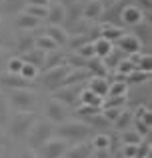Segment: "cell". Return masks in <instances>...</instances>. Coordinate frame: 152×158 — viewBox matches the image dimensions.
Here are the masks:
<instances>
[{"label":"cell","instance_id":"cell-37","mask_svg":"<svg viewBox=\"0 0 152 158\" xmlns=\"http://www.w3.org/2000/svg\"><path fill=\"white\" fill-rule=\"evenodd\" d=\"M122 58H126V54H124V52H120L118 48H112V52H110L106 58H102V62H104L106 68H116V64L122 60Z\"/></svg>","mask_w":152,"mask_h":158},{"label":"cell","instance_id":"cell-50","mask_svg":"<svg viewBox=\"0 0 152 158\" xmlns=\"http://www.w3.org/2000/svg\"><path fill=\"white\" fill-rule=\"evenodd\" d=\"M18 158H38V156H36V152L32 150V148H26V150H22L18 154Z\"/></svg>","mask_w":152,"mask_h":158},{"label":"cell","instance_id":"cell-54","mask_svg":"<svg viewBox=\"0 0 152 158\" xmlns=\"http://www.w3.org/2000/svg\"><path fill=\"white\" fill-rule=\"evenodd\" d=\"M4 144H6V136H4V134H2V132H0V148H2V146H4Z\"/></svg>","mask_w":152,"mask_h":158},{"label":"cell","instance_id":"cell-2","mask_svg":"<svg viewBox=\"0 0 152 158\" xmlns=\"http://www.w3.org/2000/svg\"><path fill=\"white\" fill-rule=\"evenodd\" d=\"M36 112H32V110H20V112H16L14 116H12L10 120H8V134L12 136L14 140H22V138H26V134H28V130L32 128V124L36 122Z\"/></svg>","mask_w":152,"mask_h":158},{"label":"cell","instance_id":"cell-28","mask_svg":"<svg viewBox=\"0 0 152 158\" xmlns=\"http://www.w3.org/2000/svg\"><path fill=\"white\" fill-rule=\"evenodd\" d=\"M82 122H86L90 128H108V126H112V124H110L108 120L102 116V112L92 114V116H84V118H82Z\"/></svg>","mask_w":152,"mask_h":158},{"label":"cell","instance_id":"cell-1","mask_svg":"<svg viewBox=\"0 0 152 158\" xmlns=\"http://www.w3.org/2000/svg\"><path fill=\"white\" fill-rule=\"evenodd\" d=\"M90 132H92V128L86 122H82V120H64V122H60L58 126L54 128V136L66 140L68 144L86 140L90 136Z\"/></svg>","mask_w":152,"mask_h":158},{"label":"cell","instance_id":"cell-33","mask_svg":"<svg viewBox=\"0 0 152 158\" xmlns=\"http://www.w3.org/2000/svg\"><path fill=\"white\" fill-rule=\"evenodd\" d=\"M62 62H66V58H64L62 54H58V50H54V52H46V58H44V64H42V68H44V70H48V68H54V66L62 64Z\"/></svg>","mask_w":152,"mask_h":158},{"label":"cell","instance_id":"cell-20","mask_svg":"<svg viewBox=\"0 0 152 158\" xmlns=\"http://www.w3.org/2000/svg\"><path fill=\"white\" fill-rule=\"evenodd\" d=\"M44 34L50 36V38L54 40L56 44H58V48H60V46H66V42H68V32L64 30L62 26H52V24H50V26L44 30Z\"/></svg>","mask_w":152,"mask_h":158},{"label":"cell","instance_id":"cell-12","mask_svg":"<svg viewBox=\"0 0 152 158\" xmlns=\"http://www.w3.org/2000/svg\"><path fill=\"white\" fill-rule=\"evenodd\" d=\"M48 22L52 24V26H62L64 22H66V6H64L62 2H50L48 4Z\"/></svg>","mask_w":152,"mask_h":158},{"label":"cell","instance_id":"cell-25","mask_svg":"<svg viewBox=\"0 0 152 158\" xmlns=\"http://www.w3.org/2000/svg\"><path fill=\"white\" fill-rule=\"evenodd\" d=\"M90 144H92L94 150H110V148H112V136L100 132V134H96L90 140Z\"/></svg>","mask_w":152,"mask_h":158},{"label":"cell","instance_id":"cell-52","mask_svg":"<svg viewBox=\"0 0 152 158\" xmlns=\"http://www.w3.org/2000/svg\"><path fill=\"white\" fill-rule=\"evenodd\" d=\"M26 4H34V6H48L50 0H26Z\"/></svg>","mask_w":152,"mask_h":158},{"label":"cell","instance_id":"cell-8","mask_svg":"<svg viewBox=\"0 0 152 158\" xmlns=\"http://www.w3.org/2000/svg\"><path fill=\"white\" fill-rule=\"evenodd\" d=\"M68 146H70V144H68L66 140L58 138V136H52V138L48 140V142H44L38 150H40V156L42 158H62L64 152L68 150Z\"/></svg>","mask_w":152,"mask_h":158},{"label":"cell","instance_id":"cell-16","mask_svg":"<svg viewBox=\"0 0 152 158\" xmlns=\"http://www.w3.org/2000/svg\"><path fill=\"white\" fill-rule=\"evenodd\" d=\"M14 24H16V28H20V30H36V28L40 26V18L30 16V14H26V12L20 10V12H16Z\"/></svg>","mask_w":152,"mask_h":158},{"label":"cell","instance_id":"cell-27","mask_svg":"<svg viewBox=\"0 0 152 158\" xmlns=\"http://www.w3.org/2000/svg\"><path fill=\"white\" fill-rule=\"evenodd\" d=\"M102 100H104V98H102V96H96L92 90L82 88V92H80V102H78V104H90V106H100V108H102Z\"/></svg>","mask_w":152,"mask_h":158},{"label":"cell","instance_id":"cell-34","mask_svg":"<svg viewBox=\"0 0 152 158\" xmlns=\"http://www.w3.org/2000/svg\"><path fill=\"white\" fill-rule=\"evenodd\" d=\"M86 42H92L88 32H84V34H70V36H68L66 46H70L72 50H78V48H80L82 44H86Z\"/></svg>","mask_w":152,"mask_h":158},{"label":"cell","instance_id":"cell-21","mask_svg":"<svg viewBox=\"0 0 152 158\" xmlns=\"http://www.w3.org/2000/svg\"><path fill=\"white\" fill-rule=\"evenodd\" d=\"M86 68H88V72L92 74V76H102V78H108V68L104 66V62H102V58H90V60H86Z\"/></svg>","mask_w":152,"mask_h":158},{"label":"cell","instance_id":"cell-24","mask_svg":"<svg viewBox=\"0 0 152 158\" xmlns=\"http://www.w3.org/2000/svg\"><path fill=\"white\" fill-rule=\"evenodd\" d=\"M124 32L126 30H124V28H120L118 24H104V26H102L100 36H102V38H106V40H110V42L114 44L122 34H124Z\"/></svg>","mask_w":152,"mask_h":158},{"label":"cell","instance_id":"cell-9","mask_svg":"<svg viewBox=\"0 0 152 158\" xmlns=\"http://www.w3.org/2000/svg\"><path fill=\"white\" fill-rule=\"evenodd\" d=\"M118 20H120L124 26H136V24H140L142 20H146V14L144 10H140V8L136 6V4H126L124 8L120 10V16H118Z\"/></svg>","mask_w":152,"mask_h":158},{"label":"cell","instance_id":"cell-13","mask_svg":"<svg viewBox=\"0 0 152 158\" xmlns=\"http://www.w3.org/2000/svg\"><path fill=\"white\" fill-rule=\"evenodd\" d=\"M104 14V6L100 0H88L82 4V18L84 20H98Z\"/></svg>","mask_w":152,"mask_h":158},{"label":"cell","instance_id":"cell-51","mask_svg":"<svg viewBox=\"0 0 152 158\" xmlns=\"http://www.w3.org/2000/svg\"><path fill=\"white\" fill-rule=\"evenodd\" d=\"M6 44V36H4V20L2 16H0V46H4Z\"/></svg>","mask_w":152,"mask_h":158},{"label":"cell","instance_id":"cell-41","mask_svg":"<svg viewBox=\"0 0 152 158\" xmlns=\"http://www.w3.org/2000/svg\"><path fill=\"white\" fill-rule=\"evenodd\" d=\"M8 120H10V106H8V100L4 96H0V128L6 126Z\"/></svg>","mask_w":152,"mask_h":158},{"label":"cell","instance_id":"cell-49","mask_svg":"<svg viewBox=\"0 0 152 158\" xmlns=\"http://www.w3.org/2000/svg\"><path fill=\"white\" fill-rule=\"evenodd\" d=\"M136 6L140 8V10H144V12H150V8H152V0H136Z\"/></svg>","mask_w":152,"mask_h":158},{"label":"cell","instance_id":"cell-31","mask_svg":"<svg viewBox=\"0 0 152 158\" xmlns=\"http://www.w3.org/2000/svg\"><path fill=\"white\" fill-rule=\"evenodd\" d=\"M106 96H128V84L124 80H114L108 86V94Z\"/></svg>","mask_w":152,"mask_h":158},{"label":"cell","instance_id":"cell-35","mask_svg":"<svg viewBox=\"0 0 152 158\" xmlns=\"http://www.w3.org/2000/svg\"><path fill=\"white\" fill-rule=\"evenodd\" d=\"M122 134H120V138H122V144H140L142 140V136L138 134L134 128H126V130H120Z\"/></svg>","mask_w":152,"mask_h":158},{"label":"cell","instance_id":"cell-53","mask_svg":"<svg viewBox=\"0 0 152 158\" xmlns=\"http://www.w3.org/2000/svg\"><path fill=\"white\" fill-rule=\"evenodd\" d=\"M4 66H6V58H4V52L0 50V72L4 70Z\"/></svg>","mask_w":152,"mask_h":158},{"label":"cell","instance_id":"cell-11","mask_svg":"<svg viewBox=\"0 0 152 158\" xmlns=\"http://www.w3.org/2000/svg\"><path fill=\"white\" fill-rule=\"evenodd\" d=\"M116 44H118V50L120 52H124V54H136V52H140L142 50V44H140V40L136 38V36L132 34V32H124V34L120 36V38L116 40Z\"/></svg>","mask_w":152,"mask_h":158},{"label":"cell","instance_id":"cell-38","mask_svg":"<svg viewBox=\"0 0 152 158\" xmlns=\"http://www.w3.org/2000/svg\"><path fill=\"white\" fill-rule=\"evenodd\" d=\"M126 102H128V96H104L102 108H124Z\"/></svg>","mask_w":152,"mask_h":158},{"label":"cell","instance_id":"cell-3","mask_svg":"<svg viewBox=\"0 0 152 158\" xmlns=\"http://www.w3.org/2000/svg\"><path fill=\"white\" fill-rule=\"evenodd\" d=\"M52 136H54V124H52L50 120H46V118H42V120L36 118V122L32 124V128L26 134L28 148L36 150V148H40L44 142H48Z\"/></svg>","mask_w":152,"mask_h":158},{"label":"cell","instance_id":"cell-23","mask_svg":"<svg viewBox=\"0 0 152 158\" xmlns=\"http://www.w3.org/2000/svg\"><path fill=\"white\" fill-rule=\"evenodd\" d=\"M34 46L40 48L42 52H54V50H58V44H56L48 34H44V32H42V34H38V36H34Z\"/></svg>","mask_w":152,"mask_h":158},{"label":"cell","instance_id":"cell-45","mask_svg":"<svg viewBox=\"0 0 152 158\" xmlns=\"http://www.w3.org/2000/svg\"><path fill=\"white\" fill-rule=\"evenodd\" d=\"M22 64H24V62L20 60V56H12V58L6 60V68H8V72H12V74H20Z\"/></svg>","mask_w":152,"mask_h":158},{"label":"cell","instance_id":"cell-42","mask_svg":"<svg viewBox=\"0 0 152 158\" xmlns=\"http://www.w3.org/2000/svg\"><path fill=\"white\" fill-rule=\"evenodd\" d=\"M74 54H78V56L84 58V60H90V58H94V44H92V42L82 44L78 50H74Z\"/></svg>","mask_w":152,"mask_h":158},{"label":"cell","instance_id":"cell-15","mask_svg":"<svg viewBox=\"0 0 152 158\" xmlns=\"http://www.w3.org/2000/svg\"><path fill=\"white\" fill-rule=\"evenodd\" d=\"M92 152H94L92 144L82 140V142L74 144V146H68V150L64 152L62 158H90V154H92Z\"/></svg>","mask_w":152,"mask_h":158},{"label":"cell","instance_id":"cell-43","mask_svg":"<svg viewBox=\"0 0 152 158\" xmlns=\"http://www.w3.org/2000/svg\"><path fill=\"white\" fill-rule=\"evenodd\" d=\"M136 68L138 70H144V72H150V68H152V58H150V54H138V58H136Z\"/></svg>","mask_w":152,"mask_h":158},{"label":"cell","instance_id":"cell-47","mask_svg":"<svg viewBox=\"0 0 152 158\" xmlns=\"http://www.w3.org/2000/svg\"><path fill=\"white\" fill-rule=\"evenodd\" d=\"M120 110H122V108H102V116H104V118L108 120L110 124H112L114 120L118 118V114H120Z\"/></svg>","mask_w":152,"mask_h":158},{"label":"cell","instance_id":"cell-55","mask_svg":"<svg viewBox=\"0 0 152 158\" xmlns=\"http://www.w3.org/2000/svg\"><path fill=\"white\" fill-rule=\"evenodd\" d=\"M4 2H8V0H4Z\"/></svg>","mask_w":152,"mask_h":158},{"label":"cell","instance_id":"cell-22","mask_svg":"<svg viewBox=\"0 0 152 158\" xmlns=\"http://www.w3.org/2000/svg\"><path fill=\"white\" fill-rule=\"evenodd\" d=\"M92 44H94V56L96 58H106L114 48V44L110 42V40L102 38V36H98L96 40H92Z\"/></svg>","mask_w":152,"mask_h":158},{"label":"cell","instance_id":"cell-4","mask_svg":"<svg viewBox=\"0 0 152 158\" xmlns=\"http://www.w3.org/2000/svg\"><path fill=\"white\" fill-rule=\"evenodd\" d=\"M8 106H12L16 112L20 110H34L36 106V94L30 88H16L8 90Z\"/></svg>","mask_w":152,"mask_h":158},{"label":"cell","instance_id":"cell-18","mask_svg":"<svg viewBox=\"0 0 152 158\" xmlns=\"http://www.w3.org/2000/svg\"><path fill=\"white\" fill-rule=\"evenodd\" d=\"M44 58H46V52H42L40 48H36V46L32 48V50H28V52L20 54V60H22V62H26V64L36 66V68H42Z\"/></svg>","mask_w":152,"mask_h":158},{"label":"cell","instance_id":"cell-7","mask_svg":"<svg viewBox=\"0 0 152 158\" xmlns=\"http://www.w3.org/2000/svg\"><path fill=\"white\" fill-rule=\"evenodd\" d=\"M44 112H46V120H50L52 124H60L64 120H68V116H70V108L62 104L60 100H56V98H50L46 102Z\"/></svg>","mask_w":152,"mask_h":158},{"label":"cell","instance_id":"cell-30","mask_svg":"<svg viewBox=\"0 0 152 158\" xmlns=\"http://www.w3.org/2000/svg\"><path fill=\"white\" fill-rule=\"evenodd\" d=\"M32 48H34V36H30V34L20 36V38L16 40V44H14V50L18 54H24V52L32 50Z\"/></svg>","mask_w":152,"mask_h":158},{"label":"cell","instance_id":"cell-32","mask_svg":"<svg viewBox=\"0 0 152 158\" xmlns=\"http://www.w3.org/2000/svg\"><path fill=\"white\" fill-rule=\"evenodd\" d=\"M132 70H136V64H134L130 58H122V60L116 64V76L120 78V80H124V76L130 74Z\"/></svg>","mask_w":152,"mask_h":158},{"label":"cell","instance_id":"cell-40","mask_svg":"<svg viewBox=\"0 0 152 158\" xmlns=\"http://www.w3.org/2000/svg\"><path fill=\"white\" fill-rule=\"evenodd\" d=\"M38 72H40V68H36V66L26 64V62H24V64H22V70H20V76L26 78V80H30V82H34L36 78H38Z\"/></svg>","mask_w":152,"mask_h":158},{"label":"cell","instance_id":"cell-14","mask_svg":"<svg viewBox=\"0 0 152 158\" xmlns=\"http://www.w3.org/2000/svg\"><path fill=\"white\" fill-rule=\"evenodd\" d=\"M92 76V74L88 72V68H72L70 72L64 76V80L60 82V86H72V84H82V82H86L88 78ZM58 86V88H60Z\"/></svg>","mask_w":152,"mask_h":158},{"label":"cell","instance_id":"cell-29","mask_svg":"<svg viewBox=\"0 0 152 158\" xmlns=\"http://www.w3.org/2000/svg\"><path fill=\"white\" fill-rule=\"evenodd\" d=\"M150 78V72H144V70H132L130 74H126L124 76V82L126 84H144L146 80Z\"/></svg>","mask_w":152,"mask_h":158},{"label":"cell","instance_id":"cell-44","mask_svg":"<svg viewBox=\"0 0 152 158\" xmlns=\"http://www.w3.org/2000/svg\"><path fill=\"white\" fill-rule=\"evenodd\" d=\"M132 126H134V130H136L142 138H148V136H150V124H146V122H142V120L134 118L132 120Z\"/></svg>","mask_w":152,"mask_h":158},{"label":"cell","instance_id":"cell-46","mask_svg":"<svg viewBox=\"0 0 152 158\" xmlns=\"http://www.w3.org/2000/svg\"><path fill=\"white\" fill-rule=\"evenodd\" d=\"M132 114H134V118H138V120H142V122L150 124V108L148 106H138L136 112H132Z\"/></svg>","mask_w":152,"mask_h":158},{"label":"cell","instance_id":"cell-5","mask_svg":"<svg viewBox=\"0 0 152 158\" xmlns=\"http://www.w3.org/2000/svg\"><path fill=\"white\" fill-rule=\"evenodd\" d=\"M82 84H84V82H82ZM82 84H72V86H60V88H54V90H52V98L60 100L62 104H66L68 108L78 106V102H80V92H82V88H84Z\"/></svg>","mask_w":152,"mask_h":158},{"label":"cell","instance_id":"cell-36","mask_svg":"<svg viewBox=\"0 0 152 158\" xmlns=\"http://www.w3.org/2000/svg\"><path fill=\"white\" fill-rule=\"evenodd\" d=\"M78 20H82V2H74L66 10V22H70V26L76 24Z\"/></svg>","mask_w":152,"mask_h":158},{"label":"cell","instance_id":"cell-26","mask_svg":"<svg viewBox=\"0 0 152 158\" xmlns=\"http://www.w3.org/2000/svg\"><path fill=\"white\" fill-rule=\"evenodd\" d=\"M132 120H134V114H132V110H126V108H122V110H120V114H118V118L114 120L112 124L118 128V130H126V128H130Z\"/></svg>","mask_w":152,"mask_h":158},{"label":"cell","instance_id":"cell-19","mask_svg":"<svg viewBox=\"0 0 152 158\" xmlns=\"http://www.w3.org/2000/svg\"><path fill=\"white\" fill-rule=\"evenodd\" d=\"M132 34L136 36L138 40H140L142 48L148 46V44H150V22H148V20H142L140 24L132 26Z\"/></svg>","mask_w":152,"mask_h":158},{"label":"cell","instance_id":"cell-17","mask_svg":"<svg viewBox=\"0 0 152 158\" xmlns=\"http://www.w3.org/2000/svg\"><path fill=\"white\" fill-rule=\"evenodd\" d=\"M108 86H110V80H108V78L90 76V78H88V86H86V88L92 90L96 96H102V98H104L106 94H108Z\"/></svg>","mask_w":152,"mask_h":158},{"label":"cell","instance_id":"cell-48","mask_svg":"<svg viewBox=\"0 0 152 158\" xmlns=\"http://www.w3.org/2000/svg\"><path fill=\"white\" fill-rule=\"evenodd\" d=\"M136 148L138 144H124V148H122L124 158H136Z\"/></svg>","mask_w":152,"mask_h":158},{"label":"cell","instance_id":"cell-10","mask_svg":"<svg viewBox=\"0 0 152 158\" xmlns=\"http://www.w3.org/2000/svg\"><path fill=\"white\" fill-rule=\"evenodd\" d=\"M0 86L6 90H16V88H30L32 82L22 78L20 74H12V72H0Z\"/></svg>","mask_w":152,"mask_h":158},{"label":"cell","instance_id":"cell-6","mask_svg":"<svg viewBox=\"0 0 152 158\" xmlns=\"http://www.w3.org/2000/svg\"><path fill=\"white\" fill-rule=\"evenodd\" d=\"M70 70H72V66L68 64V62H62V64L54 66V68L44 70V74H42V84H44V86H48L50 90L58 88L60 82L64 80V76H66Z\"/></svg>","mask_w":152,"mask_h":158},{"label":"cell","instance_id":"cell-39","mask_svg":"<svg viewBox=\"0 0 152 158\" xmlns=\"http://www.w3.org/2000/svg\"><path fill=\"white\" fill-rule=\"evenodd\" d=\"M22 12H26V14H30V16H36V18H46L48 16V6H34V4H24V10Z\"/></svg>","mask_w":152,"mask_h":158}]
</instances>
